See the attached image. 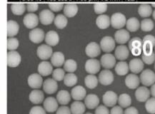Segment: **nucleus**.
Instances as JSON below:
<instances>
[{
    "mask_svg": "<svg viewBox=\"0 0 155 114\" xmlns=\"http://www.w3.org/2000/svg\"><path fill=\"white\" fill-rule=\"evenodd\" d=\"M143 41L140 37H134L128 43V48L132 55L134 56H140L143 52L142 49Z\"/></svg>",
    "mask_w": 155,
    "mask_h": 114,
    "instance_id": "f257e3e1",
    "label": "nucleus"
},
{
    "mask_svg": "<svg viewBox=\"0 0 155 114\" xmlns=\"http://www.w3.org/2000/svg\"><path fill=\"white\" fill-rule=\"evenodd\" d=\"M127 21L124 14L120 12L113 14L111 17V25L114 29H120L123 28L126 25Z\"/></svg>",
    "mask_w": 155,
    "mask_h": 114,
    "instance_id": "f03ea898",
    "label": "nucleus"
},
{
    "mask_svg": "<svg viewBox=\"0 0 155 114\" xmlns=\"http://www.w3.org/2000/svg\"><path fill=\"white\" fill-rule=\"evenodd\" d=\"M140 81L144 86H152L155 83V73L151 69H145L140 75Z\"/></svg>",
    "mask_w": 155,
    "mask_h": 114,
    "instance_id": "7ed1b4c3",
    "label": "nucleus"
},
{
    "mask_svg": "<svg viewBox=\"0 0 155 114\" xmlns=\"http://www.w3.org/2000/svg\"><path fill=\"white\" fill-rule=\"evenodd\" d=\"M143 41V54H149L154 52L155 47V37L153 35H147L142 39Z\"/></svg>",
    "mask_w": 155,
    "mask_h": 114,
    "instance_id": "20e7f679",
    "label": "nucleus"
},
{
    "mask_svg": "<svg viewBox=\"0 0 155 114\" xmlns=\"http://www.w3.org/2000/svg\"><path fill=\"white\" fill-rule=\"evenodd\" d=\"M53 54V50L51 46L47 44H42L38 46L37 49V55L41 60L47 61L51 59Z\"/></svg>",
    "mask_w": 155,
    "mask_h": 114,
    "instance_id": "39448f33",
    "label": "nucleus"
},
{
    "mask_svg": "<svg viewBox=\"0 0 155 114\" xmlns=\"http://www.w3.org/2000/svg\"><path fill=\"white\" fill-rule=\"evenodd\" d=\"M101 68V63L99 60L96 59H88L85 63L84 68L86 71L89 74H97Z\"/></svg>",
    "mask_w": 155,
    "mask_h": 114,
    "instance_id": "423d86ee",
    "label": "nucleus"
},
{
    "mask_svg": "<svg viewBox=\"0 0 155 114\" xmlns=\"http://www.w3.org/2000/svg\"><path fill=\"white\" fill-rule=\"evenodd\" d=\"M39 17L35 13H28L25 16L23 23L27 28L32 29H35L39 24Z\"/></svg>",
    "mask_w": 155,
    "mask_h": 114,
    "instance_id": "0eeeda50",
    "label": "nucleus"
},
{
    "mask_svg": "<svg viewBox=\"0 0 155 114\" xmlns=\"http://www.w3.org/2000/svg\"><path fill=\"white\" fill-rule=\"evenodd\" d=\"M99 83L104 86H109L113 83L114 76L113 73L109 69H104L99 73Z\"/></svg>",
    "mask_w": 155,
    "mask_h": 114,
    "instance_id": "6e6552de",
    "label": "nucleus"
},
{
    "mask_svg": "<svg viewBox=\"0 0 155 114\" xmlns=\"http://www.w3.org/2000/svg\"><path fill=\"white\" fill-rule=\"evenodd\" d=\"M115 40L112 36H104L100 41V47L104 52L109 53L112 52L115 48Z\"/></svg>",
    "mask_w": 155,
    "mask_h": 114,
    "instance_id": "1a4fd4ad",
    "label": "nucleus"
},
{
    "mask_svg": "<svg viewBox=\"0 0 155 114\" xmlns=\"http://www.w3.org/2000/svg\"><path fill=\"white\" fill-rule=\"evenodd\" d=\"M118 96L115 92L108 91L102 96V101L107 107H114L118 102Z\"/></svg>",
    "mask_w": 155,
    "mask_h": 114,
    "instance_id": "9d476101",
    "label": "nucleus"
},
{
    "mask_svg": "<svg viewBox=\"0 0 155 114\" xmlns=\"http://www.w3.org/2000/svg\"><path fill=\"white\" fill-rule=\"evenodd\" d=\"M45 31L40 28H35L29 31V39L31 42L35 44H39L44 39H45Z\"/></svg>",
    "mask_w": 155,
    "mask_h": 114,
    "instance_id": "9b49d317",
    "label": "nucleus"
},
{
    "mask_svg": "<svg viewBox=\"0 0 155 114\" xmlns=\"http://www.w3.org/2000/svg\"><path fill=\"white\" fill-rule=\"evenodd\" d=\"M39 19L44 25H49L54 21V14L50 9H44L39 14Z\"/></svg>",
    "mask_w": 155,
    "mask_h": 114,
    "instance_id": "f8f14e48",
    "label": "nucleus"
},
{
    "mask_svg": "<svg viewBox=\"0 0 155 114\" xmlns=\"http://www.w3.org/2000/svg\"><path fill=\"white\" fill-rule=\"evenodd\" d=\"M28 85L34 89H39L43 86V78L39 74H32L27 79Z\"/></svg>",
    "mask_w": 155,
    "mask_h": 114,
    "instance_id": "ddd939ff",
    "label": "nucleus"
},
{
    "mask_svg": "<svg viewBox=\"0 0 155 114\" xmlns=\"http://www.w3.org/2000/svg\"><path fill=\"white\" fill-rule=\"evenodd\" d=\"M85 53L87 56L94 59L101 54V47L97 42H92L87 45Z\"/></svg>",
    "mask_w": 155,
    "mask_h": 114,
    "instance_id": "4468645a",
    "label": "nucleus"
},
{
    "mask_svg": "<svg viewBox=\"0 0 155 114\" xmlns=\"http://www.w3.org/2000/svg\"><path fill=\"white\" fill-rule=\"evenodd\" d=\"M100 63L105 69H110L114 67L116 64V57L112 54L107 53L102 56Z\"/></svg>",
    "mask_w": 155,
    "mask_h": 114,
    "instance_id": "2eb2a0df",
    "label": "nucleus"
},
{
    "mask_svg": "<svg viewBox=\"0 0 155 114\" xmlns=\"http://www.w3.org/2000/svg\"><path fill=\"white\" fill-rule=\"evenodd\" d=\"M21 55L16 51H11L7 53V65L9 67H17L20 64Z\"/></svg>",
    "mask_w": 155,
    "mask_h": 114,
    "instance_id": "dca6fc26",
    "label": "nucleus"
},
{
    "mask_svg": "<svg viewBox=\"0 0 155 114\" xmlns=\"http://www.w3.org/2000/svg\"><path fill=\"white\" fill-rule=\"evenodd\" d=\"M130 34L126 29H119L114 33L115 42L120 44H124L130 42Z\"/></svg>",
    "mask_w": 155,
    "mask_h": 114,
    "instance_id": "f3484780",
    "label": "nucleus"
},
{
    "mask_svg": "<svg viewBox=\"0 0 155 114\" xmlns=\"http://www.w3.org/2000/svg\"><path fill=\"white\" fill-rule=\"evenodd\" d=\"M43 90L47 94H53L58 89L57 81L54 78H47L43 83Z\"/></svg>",
    "mask_w": 155,
    "mask_h": 114,
    "instance_id": "a211bd4d",
    "label": "nucleus"
},
{
    "mask_svg": "<svg viewBox=\"0 0 155 114\" xmlns=\"http://www.w3.org/2000/svg\"><path fill=\"white\" fill-rule=\"evenodd\" d=\"M151 94L150 90L146 86H140L137 88L135 92V97L136 99L140 102H145L150 99Z\"/></svg>",
    "mask_w": 155,
    "mask_h": 114,
    "instance_id": "6ab92c4d",
    "label": "nucleus"
},
{
    "mask_svg": "<svg viewBox=\"0 0 155 114\" xmlns=\"http://www.w3.org/2000/svg\"><path fill=\"white\" fill-rule=\"evenodd\" d=\"M44 109L45 111L49 113H53V112L57 111L59 109V103L57 99L54 97H48L44 101L43 103Z\"/></svg>",
    "mask_w": 155,
    "mask_h": 114,
    "instance_id": "aec40b11",
    "label": "nucleus"
},
{
    "mask_svg": "<svg viewBox=\"0 0 155 114\" xmlns=\"http://www.w3.org/2000/svg\"><path fill=\"white\" fill-rule=\"evenodd\" d=\"M37 70L41 76H47L53 73V65L47 61H44L39 63Z\"/></svg>",
    "mask_w": 155,
    "mask_h": 114,
    "instance_id": "412c9836",
    "label": "nucleus"
},
{
    "mask_svg": "<svg viewBox=\"0 0 155 114\" xmlns=\"http://www.w3.org/2000/svg\"><path fill=\"white\" fill-rule=\"evenodd\" d=\"M87 91L86 89L81 86H74L71 91V98L75 101H80L86 98Z\"/></svg>",
    "mask_w": 155,
    "mask_h": 114,
    "instance_id": "4be33fe9",
    "label": "nucleus"
},
{
    "mask_svg": "<svg viewBox=\"0 0 155 114\" xmlns=\"http://www.w3.org/2000/svg\"><path fill=\"white\" fill-rule=\"evenodd\" d=\"M130 55V49L125 45H120L117 46L114 52V56L117 59L122 61L126 60Z\"/></svg>",
    "mask_w": 155,
    "mask_h": 114,
    "instance_id": "5701e85b",
    "label": "nucleus"
},
{
    "mask_svg": "<svg viewBox=\"0 0 155 114\" xmlns=\"http://www.w3.org/2000/svg\"><path fill=\"white\" fill-rule=\"evenodd\" d=\"M129 66H130V70L131 71L135 74L142 71L144 69V64L142 59L139 58H134L129 63Z\"/></svg>",
    "mask_w": 155,
    "mask_h": 114,
    "instance_id": "b1692460",
    "label": "nucleus"
},
{
    "mask_svg": "<svg viewBox=\"0 0 155 114\" xmlns=\"http://www.w3.org/2000/svg\"><path fill=\"white\" fill-rule=\"evenodd\" d=\"M140 82V78L137 76L133 74H128L125 78V84L130 89H134V88H139Z\"/></svg>",
    "mask_w": 155,
    "mask_h": 114,
    "instance_id": "393cba45",
    "label": "nucleus"
},
{
    "mask_svg": "<svg viewBox=\"0 0 155 114\" xmlns=\"http://www.w3.org/2000/svg\"><path fill=\"white\" fill-rule=\"evenodd\" d=\"M59 36L55 31H49L45 35V42L50 46H54L59 44Z\"/></svg>",
    "mask_w": 155,
    "mask_h": 114,
    "instance_id": "a878e982",
    "label": "nucleus"
},
{
    "mask_svg": "<svg viewBox=\"0 0 155 114\" xmlns=\"http://www.w3.org/2000/svg\"><path fill=\"white\" fill-rule=\"evenodd\" d=\"M84 104L89 109H97L99 104V97L96 94H89L84 99Z\"/></svg>",
    "mask_w": 155,
    "mask_h": 114,
    "instance_id": "bb28decb",
    "label": "nucleus"
},
{
    "mask_svg": "<svg viewBox=\"0 0 155 114\" xmlns=\"http://www.w3.org/2000/svg\"><path fill=\"white\" fill-rule=\"evenodd\" d=\"M29 99L34 104H40L44 101L45 95L42 91L39 89H34L29 93Z\"/></svg>",
    "mask_w": 155,
    "mask_h": 114,
    "instance_id": "cd10ccee",
    "label": "nucleus"
},
{
    "mask_svg": "<svg viewBox=\"0 0 155 114\" xmlns=\"http://www.w3.org/2000/svg\"><path fill=\"white\" fill-rule=\"evenodd\" d=\"M65 57L62 52H55L51 57V63L55 67H60L64 64Z\"/></svg>",
    "mask_w": 155,
    "mask_h": 114,
    "instance_id": "c85d7f7f",
    "label": "nucleus"
},
{
    "mask_svg": "<svg viewBox=\"0 0 155 114\" xmlns=\"http://www.w3.org/2000/svg\"><path fill=\"white\" fill-rule=\"evenodd\" d=\"M71 94L66 90H61L57 94L56 99L59 104L66 106L71 101Z\"/></svg>",
    "mask_w": 155,
    "mask_h": 114,
    "instance_id": "c756f323",
    "label": "nucleus"
},
{
    "mask_svg": "<svg viewBox=\"0 0 155 114\" xmlns=\"http://www.w3.org/2000/svg\"><path fill=\"white\" fill-rule=\"evenodd\" d=\"M78 6L75 3H67L64 7V14L67 17L72 18L78 12Z\"/></svg>",
    "mask_w": 155,
    "mask_h": 114,
    "instance_id": "7c9ffc66",
    "label": "nucleus"
},
{
    "mask_svg": "<svg viewBox=\"0 0 155 114\" xmlns=\"http://www.w3.org/2000/svg\"><path fill=\"white\" fill-rule=\"evenodd\" d=\"M96 24L100 29H106L110 26L111 19L108 15H99L96 19Z\"/></svg>",
    "mask_w": 155,
    "mask_h": 114,
    "instance_id": "2f4dec72",
    "label": "nucleus"
},
{
    "mask_svg": "<svg viewBox=\"0 0 155 114\" xmlns=\"http://www.w3.org/2000/svg\"><path fill=\"white\" fill-rule=\"evenodd\" d=\"M19 31V26L16 21L9 20L7 21V36L9 38L15 37Z\"/></svg>",
    "mask_w": 155,
    "mask_h": 114,
    "instance_id": "473e14b6",
    "label": "nucleus"
},
{
    "mask_svg": "<svg viewBox=\"0 0 155 114\" xmlns=\"http://www.w3.org/2000/svg\"><path fill=\"white\" fill-rule=\"evenodd\" d=\"M114 70L117 75L124 76L128 74L129 70H130V66H129L128 64L126 62L122 61V62L117 63Z\"/></svg>",
    "mask_w": 155,
    "mask_h": 114,
    "instance_id": "72a5a7b5",
    "label": "nucleus"
},
{
    "mask_svg": "<svg viewBox=\"0 0 155 114\" xmlns=\"http://www.w3.org/2000/svg\"><path fill=\"white\" fill-rule=\"evenodd\" d=\"M70 109L72 114H84L86 110V106L82 102L75 101L71 104Z\"/></svg>",
    "mask_w": 155,
    "mask_h": 114,
    "instance_id": "f704fd0d",
    "label": "nucleus"
},
{
    "mask_svg": "<svg viewBox=\"0 0 155 114\" xmlns=\"http://www.w3.org/2000/svg\"><path fill=\"white\" fill-rule=\"evenodd\" d=\"M138 13L140 17H143V18L149 17L153 13L152 7L149 4H141L139 7Z\"/></svg>",
    "mask_w": 155,
    "mask_h": 114,
    "instance_id": "c9c22d12",
    "label": "nucleus"
},
{
    "mask_svg": "<svg viewBox=\"0 0 155 114\" xmlns=\"http://www.w3.org/2000/svg\"><path fill=\"white\" fill-rule=\"evenodd\" d=\"M54 25L57 28L59 29H62L67 27V24H68V19H67V17L64 14H57L55 17L54 21Z\"/></svg>",
    "mask_w": 155,
    "mask_h": 114,
    "instance_id": "e433bc0d",
    "label": "nucleus"
},
{
    "mask_svg": "<svg viewBox=\"0 0 155 114\" xmlns=\"http://www.w3.org/2000/svg\"><path fill=\"white\" fill-rule=\"evenodd\" d=\"M99 83V78L95 75L89 74L84 78V84L87 88L90 89H94L97 86Z\"/></svg>",
    "mask_w": 155,
    "mask_h": 114,
    "instance_id": "4c0bfd02",
    "label": "nucleus"
},
{
    "mask_svg": "<svg viewBox=\"0 0 155 114\" xmlns=\"http://www.w3.org/2000/svg\"><path fill=\"white\" fill-rule=\"evenodd\" d=\"M126 27L127 29H128V31L134 32V31H137L140 29V21L136 17H131V18H130L127 21Z\"/></svg>",
    "mask_w": 155,
    "mask_h": 114,
    "instance_id": "58836bf2",
    "label": "nucleus"
},
{
    "mask_svg": "<svg viewBox=\"0 0 155 114\" xmlns=\"http://www.w3.org/2000/svg\"><path fill=\"white\" fill-rule=\"evenodd\" d=\"M78 82V78L77 75H75L73 73H68L65 75V77L64 78V84L67 87H71L74 86Z\"/></svg>",
    "mask_w": 155,
    "mask_h": 114,
    "instance_id": "ea45409f",
    "label": "nucleus"
},
{
    "mask_svg": "<svg viewBox=\"0 0 155 114\" xmlns=\"http://www.w3.org/2000/svg\"><path fill=\"white\" fill-rule=\"evenodd\" d=\"M27 9V7L24 3L16 2L12 4L11 10L15 15H22Z\"/></svg>",
    "mask_w": 155,
    "mask_h": 114,
    "instance_id": "a19ab883",
    "label": "nucleus"
},
{
    "mask_svg": "<svg viewBox=\"0 0 155 114\" xmlns=\"http://www.w3.org/2000/svg\"><path fill=\"white\" fill-rule=\"evenodd\" d=\"M118 103L122 108H129L132 104L131 96L127 93H122L119 96Z\"/></svg>",
    "mask_w": 155,
    "mask_h": 114,
    "instance_id": "79ce46f5",
    "label": "nucleus"
},
{
    "mask_svg": "<svg viewBox=\"0 0 155 114\" xmlns=\"http://www.w3.org/2000/svg\"><path fill=\"white\" fill-rule=\"evenodd\" d=\"M64 69L68 73H74L77 69V63L74 59H67L64 64Z\"/></svg>",
    "mask_w": 155,
    "mask_h": 114,
    "instance_id": "37998d69",
    "label": "nucleus"
},
{
    "mask_svg": "<svg viewBox=\"0 0 155 114\" xmlns=\"http://www.w3.org/2000/svg\"><path fill=\"white\" fill-rule=\"evenodd\" d=\"M154 27V22L150 19H144L140 22L141 29L143 31H151L153 30Z\"/></svg>",
    "mask_w": 155,
    "mask_h": 114,
    "instance_id": "c03bdc74",
    "label": "nucleus"
},
{
    "mask_svg": "<svg viewBox=\"0 0 155 114\" xmlns=\"http://www.w3.org/2000/svg\"><path fill=\"white\" fill-rule=\"evenodd\" d=\"M94 12L99 15L104 14L107 10V4L104 2H97L94 5Z\"/></svg>",
    "mask_w": 155,
    "mask_h": 114,
    "instance_id": "a18cd8bd",
    "label": "nucleus"
},
{
    "mask_svg": "<svg viewBox=\"0 0 155 114\" xmlns=\"http://www.w3.org/2000/svg\"><path fill=\"white\" fill-rule=\"evenodd\" d=\"M65 71L62 68H56L53 71L52 73V77L54 79L57 81H64V78L65 77Z\"/></svg>",
    "mask_w": 155,
    "mask_h": 114,
    "instance_id": "49530a36",
    "label": "nucleus"
},
{
    "mask_svg": "<svg viewBox=\"0 0 155 114\" xmlns=\"http://www.w3.org/2000/svg\"><path fill=\"white\" fill-rule=\"evenodd\" d=\"M19 45L18 39L15 37H12L7 39V49L11 51H15L17 49Z\"/></svg>",
    "mask_w": 155,
    "mask_h": 114,
    "instance_id": "de8ad7c7",
    "label": "nucleus"
},
{
    "mask_svg": "<svg viewBox=\"0 0 155 114\" xmlns=\"http://www.w3.org/2000/svg\"><path fill=\"white\" fill-rule=\"evenodd\" d=\"M145 109L149 113H155V98H151L146 101Z\"/></svg>",
    "mask_w": 155,
    "mask_h": 114,
    "instance_id": "09e8293b",
    "label": "nucleus"
},
{
    "mask_svg": "<svg viewBox=\"0 0 155 114\" xmlns=\"http://www.w3.org/2000/svg\"><path fill=\"white\" fill-rule=\"evenodd\" d=\"M142 59L143 62L145 63V64L148 65L152 64L153 63L155 62V52H154L149 54H145L142 53Z\"/></svg>",
    "mask_w": 155,
    "mask_h": 114,
    "instance_id": "8fccbe9b",
    "label": "nucleus"
},
{
    "mask_svg": "<svg viewBox=\"0 0 155 114\" xmlns=\"http://www.w3.org/2000/svg\"><path fill=\"white\" fill-rule=\"evenodd\" d=\"M48 6L51 11H59L64 7V5L61 2H49Z\"/></svg>",
    "mask_w": 155,
    "mask_h": 114,
    "instance_id": "3c124183",
    "label": "nucleus"
},
{
    "mask_svg": "<svg viewBox=\"0 0 155 114\" xmlns=\"http://www.w3.org/2000/svg\"><path fill=\"white\" fill-rule=\"evenodd\" d=\"M29 114H46V111L39 106H36L31 109Z\"/></svg>",
    "mask_w": 155,
    "mask_h": 114,
    "instance_id": "603ef678",
    "label": "nucleus"
},
{
    "mask_svg": "<svg viewBox=\"0 0 155 114\" xmlns=\"http://www.w3.org/2000/svg\"><path fill=\"white\" fill-rule=\"evenodd\" d=\"M26 7H27V10L29 12L32 13L38 10L39 4L36 2H29L26 5Z\"/></svg>",
    "mask_w": 155,
    "mask_h": 114,
    "instance_id": "864d4df0",
    "label": "nucleus"
},
{
    "mask_svg": "<svg viewBox=\"0 0 155 114\" xmlns=\"http://www.w3.org/2000/svg\"><path fill=\"white\" fill-rule=\"evenodd\" d=\"M95 114H110V111L104 105H99L95 110Z\"/></svg>",
    "mask_w": 155,
    "mask_h": 114,
    "instance_id": "5fc2aeb1",
    "label": "nucleus"
},
{
    "mask_svg": "<svg viewBox=\"0 0 155 114\" xmlns=\"http://www.w3.org/2000/svg\"><path fill=\"white\" fill-rule=\"evenodd\" d=\"M56 114H72L71 109L67 106H62L57 109Z\"/></svg>",
    "mask_w": 155,
    "mask_h": 114,
    "instance_id": "6e6d98bb",
    "label": "nucleus"
},
{
    "mask_svg": "<svg viewBox=\"0 0 155 114\" xmlns=\"http://www.w3.org/2000/svg\"><path fill=\"white\" fill-rule=\"evenodd\" d=\"M110 114H124V111L120 106H114L111 109Z\"/></svg>",
    "mask_w": 155,
    "mask_h": 114,
    "instance_id": "4d7b16f0",
    "label": "nucleus"
},
{
    "mask_svg": "<svg viewBox=\"0 0 155 114\" xmlns=\"http://www.w3.org/2000/svg\"><path fill=\"white\" fill-rule=\"evenodd\" d=\"M124 114H139L138 110L134 106L129 107L125 110Z\"/></svg>",
    "mask_w": 155,
    "mask_h": 114,
    "instance_id": "13d9d810",
    "label": "nucleus"
},
{
    "mask_svg": "<svg viewBox=\"0 0 155 114\" xmlns=\"http://www.w3.org/2000/svg\"><path fill=\"white\" fill-rule=\"evenodd\" d=\"M150 91H151V94H152V96L154 98H155V84H153V85L152 86Z\"/></svg>",
    "mask_w": 155,
    "mask_h": 114,
    "instance_id": "bf43d9fd",
    "label": "nucleus"
},
{
    "mask_svg": "<svg viewBox=\"0 0 155 114\" xmlns=\"http://www.w3.org/2000/svg\"><path fill=\"white\" fill-rule=\"evenodd\" d=\"M152 16H153V18H154V19H155V10L153 11V13H152Z\"/></svg>",
    "mask_w": 155,
    "mask_h": 114,
    "instance_id": "052dcab7",
    "label": "nucleus"
},
{
    "mask_svg": "<svg viewBox=\"0 0 155 114\" xmlns=\"http://www.w3.org/2000/svg\"><path fill=\"white\" fill-rule=\"evenodd\" d=\"M152 7H155V3H152Z\"/></svg>",
    "mask_w": 155,
    "mask_h": 114,
    "instance_id": "680f3d73",
    "label": "nucleus"
},
{
    "mask_svg": "<svg viewBox=\"0 0 155 114\" xmlns=\"http://www.w3.org/2000/svg\"><path fill=\"white\" fill-rule=\"evenodd\" d=\"M85 114H93V113H85Z\"/></svg>",
    "mask_w": 155,
    "mask_h": 114,
    "instance_id": "e2e57ef3",
    "label": "nucleus"
},
{
    "mask_svg": "<svg viewBox=\"0 0 155 114\" xmlns=\"http://www.w3.org/2000/svg\"><path fill=\"white\" fill-rule=\"evenodd\" d=\"M154 69H155V62H154Z\"/></svg>",
    "mask_w": 155,
    "mask_h": 114,
    "instance_id": "0e129e2a",
    "label": "nucleus"
},
{
    "mask_svg": "<svg viewBox=\"0 0 155 114\" xmlns=\"http://www.w3.org/2000/svg\"><path fill=\"white\" fill-rule=\"evenodd\" d=\"M154 52H155V47H154Z\"/></svg>",
    "mask_w": 155,
    "mask_h": 114,
    "instance_id": "69168bd1",
    "label": "nucleus"
}]
</instances>
